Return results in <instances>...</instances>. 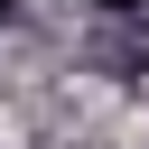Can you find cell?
I'll use <instances>...</instances> for the list:
<instances>
[{"label":"cell","mask_w":149,"mask_h":149,"mask_svg":"<svg viewBox=\"0 0 149 149\" xmlns=\"http://www.w3.org/2000/svg\"><path fill=\"white\" fill-rule=\"evenodd\" d=\"M93 9H140V0H93Z\"/></svg>","instance_id":"obj_1"},{"label":"cell","mask_w":149,"mask_h":149,"mask_svg":"<svg viewBox=\"0 0 149 149\" xmlns=\"http://www.w3.org/2000/svg\"><path fill=\"white\" fill-rule=\"evenodd\" d=\"M0 19H9V0H0Z\"/></svg>","instance_id":"obj_2"}]
</instances>
